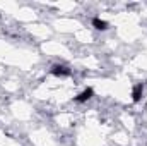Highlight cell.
<instances>
[{"instance_id": "cell-1", "label": "cell", "mask_w": 147, "mask_h": 146, "mask_svg": "<svg viewBox=\"0 0 147 146\" xmlns=\"http://www.w3.org/2000/svg\"><path fill=\"white\" fill-rule=\"evenodd\" d=\"M51 72L55 74V76H69V74H70V71H69L65 65H53Z\"/></svg>"}, {"instance_id": "cell-2", "label": "cell", "mask_w": 147, "mask_h": 146, "mask_svg": "<svg viewBox=\"0 0 147 146\" xmlns=\"http://www.w3.org/2000/svg\"><path fill=\"white\" fill-rule=\"evenodd\" d=\"M91 96H92V89H91V88H87V89H84V91L75 98V102H87Z\"/></svg>"}, {"instance_id": "cell-3", "label": "cell", "mask_w": 147, "mask_h": 146, "mask_svg": "<svg viewBox=\"0 0 147 146\" xmlns=\"http://www.w3.org/2000/svg\"><path fill=\"white\" fill-rule=\"evenodd\" d=\"M142 93H144V86H142V84H137V86L134 88V93H132L134 102H139V100L142 98Z\"/></svg>"}, {"instance_id": "cell-4", "label": "cell", "mask_w": 147, "mask_h": 146, "mask_svg": "<svg viewBox=\"0 0 147 146\" xmlns=\"http://www.w3.org/2000/svg\"><path fill=\"white\" fill-rule=\"evenodd\" d=\"M92 24L96 26V29H101V31H105V29L108 28V23H106V21H101L99 17H96V19H92Z\"/></svg>"}]
</instances>
